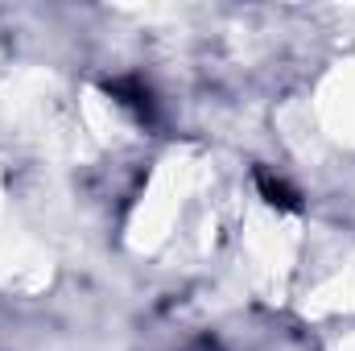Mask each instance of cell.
I'll return each mask as SVG.
<instances>
[{
	"instance_id": "1",
	"label": "cell",
	"mask_w": 355,
	"mask_h": 351,
	"mask_svg": "<svg viewBox=\"0 0 355 351\" xmlns=\"http://www.w3.org/2000/svg\"><path fill=\"white\" fill-rule=\"evenodd\" d=\"M0 112L25 141H37L54 157H79L83 141H91L79 112L71 116L58 79L46 75V71L8 75L4 87H0Z\"/></svg>"
},
{
	"instance_id": "2",
	"label": "cell",
	"mask_w": 355,
	"mask_h": 351,
	"mask_svg": "<svg viewBox=\"0 0 355 351\" xmlns=\"http://www.w3.org/2000/svg\"><path fill=\"white\" fill-rule=\"evenodd\" d=\"M202 178H207V166H202V157L194 149H170L157 162L149 186L141 190V198H137V207L128 215L124 240H128L132 252H157L174 236L178 219H182L190 194L202 186Z\"/></svg>"
},
{
	"instance_id": "3",
	"label": "cell",
	"mask_w": 355,
	"mask_h": 351,
	"mask_svg": "<svg viewBox=\"0 0 355 351\" xmlns=\"http://www.w3.org/2000/svg\"><path fill=\"white\" fill-rule=\"evenodd\" d=\"M297 223L281 211H268V207H252L248 219H244V261H248V277H252V289L277 302L285 293V281L293 273L297 261Z\"/></svg>"
},
{
	"instance_id": "4",
	"label": "cell",
	"mask_w": 355,
	"mask_h": 351,
	"mask_svg": "<svg viewBox=\"0 0 355 351\" xmlns=\"http://www.w3.org/2000/svg\"><path fill=\"white\" fill-rule=\"evenodd\" d=\"M54 277V257L50 248L17 219L8 186L0 178V285L12 293H37Z\"/></svg>"
},
{
	"instance_id": "5",
	"label": "cell",
	"mask_w": 355,
	"mask_h": 351,
	"mask_svg": "<svg viewBox=\"0 0 355 351\" xmlns=\"http://www.w3.org/2000/svg\"><path fill=\"white\" fill-rule=\"evenodd\" d=\"M310 112H314L322 137L355 149V58L327 71V79L314 91Z\"/></svg>"
},
{
	"instance_id": "6",
	"label": "cell",
	"mask_w": 355,
	"mask_h": 351,
	"mask_svg": "<svg viewBox=\"0 0 355 351\" xmlns=\"http://www.w3.org/2000/svg\"><path fill=\"white\" fill-rule=\"evenodd\" d=\"M79 120H83V128H87V137L95 145H120V141L132 137V124L120 112V103L95 87H87L83 99H79Z\"/></svg>"
},
{
	"instance_id": "7",
	"label": "cell",
	"mask_w": 355,
	"mask_h": 351,
	"mask_svg": "<svg viewBox=\"0 0 355 351\" xmlns=\"http://www.w3.org/2000/svg\"><path fill=\"white\" fill-rule=\"evenodd\" d=\"M302 314H306V318L355 314V264H343V268H335L331 277H322V281L302 298Z\"/></svg>"
},
{
	"instance_id": "8",
	"label": "cell",
	"mask_w": 355,
	"mask_h": 351,
	"mask_svg": "<svg viewBox=\"0 0 355 351\" xmlns=\"http://www.w3.org/2000/svg\"><path fill=\"white\" fill-rule=\"evenodd\" d=\"M335 351H355V331H347V335L335 343Z\"/></svg>"
}]
</instances>
